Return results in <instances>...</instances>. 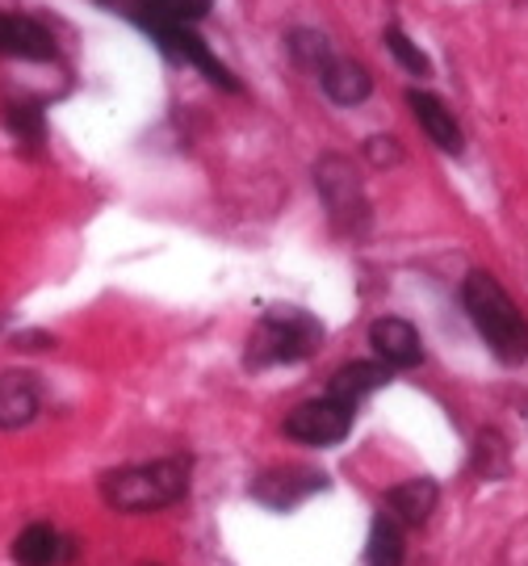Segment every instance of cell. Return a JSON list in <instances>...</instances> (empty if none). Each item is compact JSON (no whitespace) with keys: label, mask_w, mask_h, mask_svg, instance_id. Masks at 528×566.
Listing matches in <instances>:
<instances>
[{"label":"cell","mask_w":528,"mask_h":566,"mask_svg":"<svg viewBox=\"0 0 528 566\" xmlns=\"http://www.w3.org/2000/svg\"><path fill=\"white\" fill-rule=\"evenodd\" d=\"M462 303H466L469 319L478 327V336L490 344V353L499 361L520 365L528 361V324L508 298V290L495 282L490 273H469L462 285Z\"/></svg>","instance_id":"obj_1"},{"label":"cell","mask_w":528,"mask_h":566,"mask_svg":"<svg viewBox=\"0 0 528 566\" xmlns=\"http://www.w3.org/2000/svg\"><path fill=\"white\" fill-rule=\"evenodd\" d=\"M184 491H189V462L184 458L126 465V470H109L102 479V500L114 512H160V507L184 500Z\"/></svg>","instance_id":"obj_2"},{"label":"cell","mask_w":528,"mask_h":566,"mask_svg":"<svg viewBox=\"0 0 528 566\" xmlns=\"http://www.w3.org/2000/svg\"><path fill=\"white\" fill-rule=\"evenodd\" d=\"M324 340L319 319H310L306 311H268L261 327L252 332V348H247V365H289L310 357Z\"/></svg>","instance_id":"obj_3"},{"label":"cell","mask_w":528,"mask_h":566,"mask_svg":"<svg viewBox=\"0 0 528 566\" xmlns=\"http://www.w3.org/2000/svg\"><path fill=\"white\" fill-rule=\"evenodd\" d=\"M315 185H319V193H324L331 219L345 227V231H361V227H366V219H369L366 189H361L357 168H352L345 156H324V160L315 164Z\"/></svg>","instance_id":"obj_4"},{"label":"cell","mask_w":528,"mask_h":566,"mask_svg":"<svg viewBox=\"0 0 528 566\" xmlns=\"http://www.w3.org/2000/svg\"><path fill=\"white\" fill-rule=\"evenodd\" d=\"M142 30L151 34V39L160 42L163 51L172 55V60H184L193 63L198 72H202L210 84H219V88H231V93H240V81L231 76V67H223V63L210 55V46H205L189 25H177V21H156V18H139Z\"/></svg>","instance_id":"obj_5"},{"label":"cell","mask_w":528,"mask_h":566,"mask_svg":"<svg viewBox=\"0 0 528 566\" xmlns=\"http://www.w3.org/2000/svg\"><path fill=\"white\" fill-rule=\"evenodd\" d=\"M348 428H352V411L336 399H327V395L298 403L285 416V437H294L303 446H336L348 437Z\"/></svg>","instance_id":"obj_6"},{"label":"cell","mask_w":528,"mask_h":566,"mask_svg":"<svg viewBox=\"0 0 528 566\" xmlns=\"http://www.w3.org/2000/svg\"><path fill=\"white\" fill-rule=\"evenodd\" d=\"M0 55L46 63L55 60V39L42 21L25 18V13H0Z\"/></svg>","instance_id":"obj_7"},{"label":"cell","mask_w":528,"mask_h":566,"mask_svg":"<svg viewBox=\"0 0 528 566\" xmlns=\"http://www.w3.org/2000/svg\"><path fill=\"white\" fill-rule=\"evenodd\" d=\"M327 479L324 474H315V470H303V465H289V470H268L261 474L256 483H252V495L261 500L264 507H294L303 504L306 495H315V491H324Z\"/></svg>","instance_id":"obj_8"},{"label":"cell","mask_w":528,"mask_h":566,"mask_svg":"<svg viewBox=\"0 0 528 566\" xmlns=\"http://www.w3.org/2000/svg\"><path fill=\"white\" fill-rule=\"evenodd\" d=\"M369 344H373V353L387 361V369H411V365L424 361V340H420V332L406 324V319H378V324L369 327Z\"/></svg>","instance_id":"obj_9"},{"label":"cell","mask_w":528,"mask_h":566,"mask_svg":"<svg viewBox=\"0 0 528 566\" xmlns=\"http://www.w3.org/2000/svg\"><path fill=\"white\" fill-rule=\"evenodd\" d=\"M72 558V542L55 525H25L13 542V563L18 566H60Z\"/></svg>","instance_id":"obj_10"},{"label":"cell","mask_w":528,"mask_h":566,"mask_svg":"<svg viewBox=\"0 0 528 566\" xmlns=\"http://www.w3.org/2000/svg\"><path fill=\"white\" fill-rule=\"evenodd\" d=\"M406 105H411L415 122H420V126L427 130V139L436 143L441 151H453V156H462L466 139H462V126L453 122V109H445V102H436L432 93H420V88H411V93H406Z\"/></svg>","instance_id":"obj_11"},{"label":"cell","mask_w":528,"mask_h":566,"mask_svg":"<svg viewBox=\"0 0 528 566\" xmlns=\"http://www.w3.org/2000/svg\"><path fill=\"white\" fill-rule=\"evenodd\" d=\"M390 382V369L378 361H352L345 369H336L331 374V382H327V399H336V403H345L348 411L361 403L366 395L373 390H382Z\"/></svg>","instance_id":"obj_12"},{"label":"cell","mask_w":528,"mask_h":566,"mask_svg":"<svg viewBox=\"0 0 528 566\" xmlns=\"http://www.w3.org/2000/svg\"><path fill=\"white\" fill-rule=\"evenodd\" d=\"M39 416V382L30 374H0V428L13 432V428H25Z\"/></svg>","instance_id":"obj_13"},{"label":"cell","mask_w":528,"mask_h":566,"mask_svg":"<svg viewBox=\"0 0 528 566\" xmlns=\"http://www.w3.org/2000/svg\"><path fill=\"white\" fill-rule=\"evenodd\" d=\"M436 500H441V491L432 479H411V483H399L387 491V516L394 525H424L436 512Z\"/></svg>","instance_id":"obj_14"},{"label":"cell","mask_w":528,"mask_h":566,"mask_svg":"<svg viewBox=\"0 0 528 566\" xmlns=\"http://www.w3.org/2000/svg\"><path fill=\"white\" fill-rule=\"evenodd\" d=\"M319 84H324V93L336 105H361L373 93V76H369L366 67L352 60H336V55L319 72Z\"/></svg>","instance_id":"obj_15"},{"label":"cell","mask_w":528,"mask_h":566,"mask_svg":"<svg viewBox=\"0 0 528 566\" xmlns=\"http://www.w3.org/2000/svg\"><path fill=\"white\" fill-rule=\"evenodd\" d=\"M369 566H403V525H394L387 512L369 528Z\"/></svg>","instance_id":"obj_16"},{"label":"cell","mask_w":528,"mask_h":566,"mask_svg":"<svg viewBox=\"0 0 528 566\" xmlns=\"http://www.w3.org/2000/svg\"><path fill=\"white\" fill-rule=\"evenodd\" d=\"M214 0H147L139 18H156V21H177V25H189V21H202L210 13Z\"/></svg>","instance_id":"obj_17"},{"label":"cell","mask_w":528,"mask_h":566,"mask_svg":"<svg viewBox=\"0 0 528 566\" xmlns=\"http://www.w3.org/2000/svg\"><path fill=\"white\" fill-rule=\"evenodd\" d=\"M4 122H9L13 139L25 143V147H39V143L46 139V126H42L39 105H9V109H4Z\"/></svg>","instance_id":"obj_18"},{"label":"cell","mask_w":528,"mask_h":566,"mask_svg":"<svg viewBox=\"0 0 528 566\" xmlns=\"http://www.w3.org/2000/svg\"><path fill=\"white\" fill-rule=\"evenodd\" d=\"M474 470L483 479H499L508 474V446L499 441V432H483L478 446H474Z\"/></svg>","instance_id":"obj_19"},{"label":"cell","mask_w":528,"mask_h":566,"mask_svg":"<svg viewBox=\"0 0 528 566\" xmlns=\"http://www.w3.org/2000/svg\"><path fill=\"white\" fill-rule=\"evenodd\" d=\"M289 51H294V60L303 63V67H310L315 76L327 67V60H331V51H327V39L324 34H315V30H294L289 34Z\"/></svg>","instance_id":"obj_20"},{"label":"cell","mask_w":528,"mask_h":566,"mask_svg":"<svg viewBox=\"0 0 528 566\" xmlns=\"http://www.w3.org/2000/svg\"><path fill=\"white\" fill-rule=\"evenodd\" d=\"M387 46H390V55L403 63L411 76H427V72H432L427 60H424V51H420V46H411V39H406L403 30H387Z\"/></svg>","instance_id":"obj_21"},{"label":"cell","mask_w":528,"mask_h":566,"mask_svg":"<svg viewBox=\"0 0 528 566\" xmlns=\"http://www.w3.org/2000/svg\"><path fill=\"white\" fill-rule=\"evenodd\" d=\"M369 160L382 168V164H399V160H403V151H399V143L390 139V135H378V139H369Z\"/></svg>","instance_id":"obj_22"},{"label":"cell","mask_w":528,"mask_h":566,"mask_svg":"<svg viewBox=\"0 0 528 566\" xmlns=\"http://www.w3.org/2000/svg\"><path fill=\"white\" fill-rule=\"evenodd\" d=\"M139 566H151V563H139Z\"/></svg>","instance_id":"obj_23"}]
</instances>
